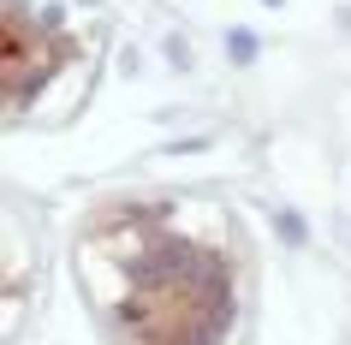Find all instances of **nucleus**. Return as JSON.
<instances>
[{
    "mask_svg": "<svg viewBox=\"0 0 351 345\" xmlns=\"http://www.w3.org/2000/svg\"><path fill=\"white\" fill-rule=\"evenodd\" d=\"M84 280L90 298L108 309L119 345H215L232 316V286L215 256L185 238L137 233L84 244Z\"/></svg>",
    "mask_w": 351,
    "mask_h": 345,
    "instance_id": "obj_1",
    "label": "nucleus"
}]
</instances>
